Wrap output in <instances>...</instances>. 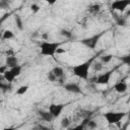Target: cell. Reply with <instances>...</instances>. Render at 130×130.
Instances as JSON below:
<instances>
[{
    "label": "cell",
    "instance_id": "6da1fadb",
    "mask_svg": "<svg viewBox=\"0 0 130 130\" xmlns=\"http://www.w3.org/2000/svg\"><path fill=\"white\" fill-rule=\"evenodd\" d=\"M61 45H62L61 42H48V41H43L40 44V54L42 56L53 57L57 53V50L60 48Z\"/></svg>",
    "mask_w": 130,
    "mask_h": 130
},
{
    "label": "cell",
    "instance_id": "7a4b0ae2",
    "mask_svg": "<svg viewBox=\"0 0 130 130\" xmlns=\"http://www.w3.org/2000/svg\"><path fill=\"white\" fill-rule=\"evenodd\" d=\"M92 60H88V61H85L83 63H80V64H77L75 66L72 67V72H73V75L80 78V79H84L86 80L88 78V75H89V69L91 67V64H92Z\"/></svg>",
    "mask_w": 130,
    "mask_h": 130
},
{
    "label": "cell",
    "instance_id": "3957f363",
    "mask_svg": "<svg viewBox=\"0 0 130 130\" xmlns=\"http://www.w3.org/2000/svg\"><path fill=\"white\" fill-rule=\"evenodd\" d=\"M127 113L125 112H107L104 114V118L106 119V121L108 122V124L112 125V124H118L124 117H126Z\"/></svg>",
    "mask_w": 130,
    "mask_h": 130
},
{
    "label": "cell",
    "instance_id": "277c9868",
    "mask_svg": "<svg viewBox=\"0 0 130 130\" xmlns=\"http://www.w3.org/2000/svg\"><path fill=\"white\" fill-rule=\"evenodd\" d=\"M102 36H103V32H100L98 35H93V36H91L89 38H86V39L81 40L80 43L82 45H84L85 47L89 48V49H94L96 47V45H98V43H99V41H100V39H101Z\"/></svg>",
    "mask_w": 130,
    "mask_h": 130
},
{
    "label": "cell",
    "instance_id": "5b68a950",
    "mask_svg": "<svg viewBox=\"0 0 130 130\" xmlns=\"http://www.w3.org/2000/svg\"><path fill=\"white\" fill-rule=\"evenodd\" d=\"M129 5H130V0H117L112 3L111 8L119 12H124Z\"/></svg>",
    "mask_w": 130,
    "mask_h": 130
},
{
    "label": "cell",
    "instance_id": "8992f818",
    "mask_svg": "<svg viewBox=\"0 0 130 130\" xmlns=\"http://www.w3.org/2000/svg\"><path fill=\"white\" fill-rule=\"evenodd\" d=\"M64 108H65L64 104H51L49 106V110L48 111L54 116V118H58L61 115V113L64 110Z\"/></svg>",
    "mask_w": 130,
    "mask_h": 130
},
{
    "label": "cell",
    "instance_id": "52a82bcc",
    "mask_svg": "<svg viewBox=\"0 0 130 130\" xmlns=\"http://www.w3.org/2000/svg\"><path fill=\"white\" fill-rule=\"evenodd\" d=\"M112 73H113V70H110V71H107L105 73H102L98 76L95 82L96 84H102V85H106L110 82L111 80V76H112Z\"/></svg>",
    "mask_w": 130,
    "mask_h": 130
},
{
    "label": "cell",
    "instance_id": "ba28073f",
    "mask_svg": "<svg viewBox=\"0 0 130 130\" xmlns=\"http://www.w3.org/2000/svg\"><path fill=\"white\" fill-rule=\"evenodd\" d=\"M63 88L68 91V92H71V93H82V90L80 88V86L77 84V83H74V82H69V83H64L63 84Z\"/></svg>",
    "mask_w": 130,
    "mask_h": 130
},
{
    "label": "cell",
    "instance_id": "9c48e42d",
    "mask_svg": "<svg viewBox=\"0 0 130 130\" xmlns=\"http://www.w3.org/2000/svg\"><path fill=\"white\" fill-rule=\"evenodd\" d=\"M38 115L39 117L41 118L42 121H45V122H52L55 118L54 116L49 112V111H43V110H40L38 111Z\"/></svg>",
    "mask_w": 130,
    "mask_h": 130
},
{
    "label": "cell",
    "instance_id": "30bf717a",
    "mask_svg": "<svg viewBox=\"0 0 130 130\" xmlns=\"http://www.w3.org/2000/svg\"><path fill=\"white\" fill-rule=\"evenodd\" d=\"M5 65H6L9 69L12 68V67H15V66L19 65V64H18V59H17V57H15V56H8V57H6V59H5Z\"/></svg>",
    "mask_w": 130,
    "mask_h": 130
},
{
    "label": "cell",
    "instance_id": "8fae6325",
    "mask_svg": "<svg viewBox=\"0 0 130 130\" xmlns=\"http://www.w3.org/2000/svg\"><path fill=\"white\" fill-rule=\"evenodd\" d=\"M127 88H128V85H127V83L125 81H119V82H117L114 85V89L118 93H124V92H126Z\"/></svg>",
    "mask_w": 130,
    "mask_h": 130
},
{
    "label": "cell",
    "instance_id": "7c38bea8",
    "mask_svg": "<svg viewBox=\"0 0 130 130\" xmlns=\"http://www.w3.org/2000/svg\"><path fill=\"white\" fill-rule=\"evenodd\" d=\"M89 120H90L89 118H84L83 121L81 122V124H78V125H76V126H74L72 128H69L68 130H85L86 129V124H87V122Z\"/></svg>",
    "mask_w": 130,
    "mask_h": 130
},
{
    "label": "cell",
    "instance_id": "4fadbf2b",
    "mask_svg": "<svg viewBox=\"0 0 130 130\" xmlns=\"http://www.w3.org/2000/svg\"><path fill=\"white\" fill-rule=\"evenodd\" d=\"M52 72H53L54 75L57 77V79H61V78L64 76V70H63L62 67H59V66L54 67V68L52 69Z\"/></svg>",
    "mask_w": 130,
    "mask_h": 130
},
{
    "label": "cell",
    "instance_id": "5bb4252c",
    "mask_svg": "<svg viewBox=\"0 0 130 130\" xmlns=\"http://www.w3.org/2000/svg\"><path fill=\"white\" fill-rule=\"evenodd\" d=\"M2 78L3 79H5V81L6 82H8V83H12L13 82V80L15 79V77H14V75L11 73V71L8 69L3 75H2Z\"/></svg>",
    "mask_w": 130,
    "mask_h": 130
},
{
    "label": "cell",
    "instance_id": "9a60e30c",
    "mask_svg": "<svg viewBox=\"0 0 130 130\" xmlns=\"http://www.w3.org/2000/svg\"><path fill=\"white\" fill-rule=\"evenodd\" d=\"M115 16V19H116V23L119 25V26H126L127 25V20L125 17L123 16H118L116 14H114Z\"/></svg>",
    "mask_w": 130,
    "mask_h": 130
},
{
    "label": "cell",
    "instance_id": "2e32d148",
    "mask_svg": "<svg viewBox=\"0 0 130 130\" xmlns=\"http://www.w3.org/2000/svg\"><path fill=\"white\" fill-rule=\"evenodd\" d=\"M14 38V34L12 30H9V29H5L3 32H2V39L3 40H11Z\"/></svg>",
    "mask_w": 130,
    "mask_h": 130
},
{
    "label": "cell",
    "instance_id": "e0dca14e",
    "mask_svg": "<svg viewBox=\"0 0 130 130\" xmlns=\"http://www.w3.org/2000/svg\"><path fill=\"white\" fill-rule=\"evenodd\" d=\"M28 89H29V86H28V85H21V86H19V87L16 89L15 94H17V95H23L24 93L27 92Z\"/></svg>",
    "mask_w": 130,
    "mask_h": 130
},
{
    "label": "cell",
    "instance_id": "ac0fdd59",
    "mask_svg": "<svg viewBox=\"0 0 130 130\" xmlns=\"http://www.w3.org/2000/svg\"><path fill=\"white\" fill-rule=\"evenodd\" d=\"M10 71H11V73L14 75V77L16 78L17 76H19L20 75V73H21V70H22V67L20 66V65H17V66H15V67H12V68H10L9 69Z\"/></svg>",
    "mask_w": 130,
    "mask_h": 130
},
{
    "label": "cell",
    "instance_id": "d6986e66",
    "mask_svg": "<svg viewBox=\"0 0 130 130\" xmlns=\"http://www.w3.org/2000/svg\"><path fill=\"white\" fill-rule=\"evenodd\" d=\"M91 67L95 72H100L103 69V63L101 61H93L91 64Z\"/></svg>",
    "mask_w": 130,
    "mask_h": 130
},
{
    "label": "cell",
    "instance_id": "ffe728a7",
    "mask_svg": "<svg viewBox=\"0 0 130 130\" xmlns=\"http://www.w3.org/2000/svg\"><path fill=\"white\" fill-rule=\"evenodd\" d=\"M70 124H71V121H70V119L68 117L62 118V120H61V127L62 128H69Z\"/></svg>",
    "mask_w": 130,
    "mask_h": 130
},
{
    "label": "cell",
    "instance_id": "44dd1931",
    "mask_svg": "<svg viewBox=\"0 0 130 130\" xmlns=\"http://www.w3.org/2000/svg\"><path fill=\"white\" fill-rule=\"evenodd\" d=\"M86 128L89 129V130H94V129L98 128V123H96L94 120H91V119H90V120L87 122V124H86Z\"/></svg>",
    "mask_w": 130,
    "mask_h": 130
},
{
    "label": "cell",
    "instance_id": "7402d4cb",
    "mask_svg": "<svg viewBox=\"0 0 130 130\" xmlns=\"http://www.w3.org/2000/svg\"><path fill=\"white\" fill-rule=\"evenodd\" d=\"M119 59H120V61L122 62V64H125V65H128V66H130V54L124 55V56L120 57Z\"/></svg>",
    "mask_w": 130,
    "mask_h": 130
},
{
    "label": "cell",
    "instance_id": "603a6c76",
    "mask_svg": "<svg viewBox=\"0 0 130 130\" xmlns=\"http://www.w3.org/2000/svg\"><path fill=\"white\" fill-rule=\"evenodd\" d=\"M100 9H101V6L99 4H92L88 7V11L90 13H98L100 11Z\"/></svg>",
    "mask_w": 130,
    "mask_h": 130
},
{
    "label": "cell",
    "instance_id": "cb8c5ba5",
    "mask_svg": "<svg viewBox=\"0 0 130 130\" xmlns=\"http://www.w3.org/2000/svg\"><path fill=\"white\" fill-rule=\"evenodd\" d=\"M112 59H113V55H112V54L103 55V56L101 57V62H102V63H109Z\"/></svg>",
    "mask_w": 130,
    "mask_h": 130
},
{
    "label": "cell",
    "instance_id": "d4e9b609",
    "mask_svg": "<svg viewBox=\"0 0 130 130\" xmlns=\"http://www.w3.org/2000/svg\"><path fill=\"white\" fill-rule=\"evenodd\" d=\"M0 87H1V89H2L3 91H10L11 88H12L11 83H8V82H6V83L0 82Z\"/></svg>",
    "mask_w": 130,
    "mask_h": 130
},
{
    "label": "cell",
    "instance_id": "484cf974",
    "mask_svg": "<svg viewBox=\"0 0 130 130\" xmlns=\"http://www.w3.org/2000/svg\"><path fill=\"white\" fill-rule=\"evenodd\" d=\"M32 130H52L51 128L45 126V125H42V124H37L32 127Z\"/></svg>",
    "mask_w": 130,
    "mask_h": 130
},
{
    "label": "cell",
    "instance_id": "4316f807",
    "mask_svg": "<svg viewBox=\"0 0 130 130\" xmlns=\"http://www.w3.org/2000/svg\"><path fill=\"white\" fill-rule=\"evenodd\" d=\"M60 35L63 36V37H65L66 39H71L72 38V32L69 31V30H67V29H62L60 31Z\"/></svg>",
    "mask_w": 130,
    "mask_h": 130
},
{
    "label": "cell",
    "instance_id": "83f0119b",
    "mask_svg": "<svg viewBox=\"0 0 130 130\" xmlns=\"http://www.w3.org/2000/svg\"><path fill=\"white\" fill-rule=\"evenodd\" d=\"M15 22H16V26L18 27V29H23V25H22V21H21V19H20V17L18 16V15H16L15 16Z\"/></svg>",
    "mask_w": 130,
    "mask_h": 130
},
{
    "label": "cell",
    "instance_id": "f1b7e54d",
    "mask_svg": "<svg viewBox=\"0 0 130 130\" xmlns=\"http://www.w3.org/2000/svg\"><path fill=\"white\" fill-rule=\"evenodd\" d=\"M47 78L49 79V81H51V82H54V81H56V80H58L57 79V77L54 75V73L52 72V70L50 71V72H48V74H47Z\"/></svg>",
    "mask_w": 130,
    "mask_h": 130
},
{
    "label": "cell",
    "instance_id": "f546056e",
    "mask_svg": "<svg viewBox=\"0 0 130 130\" xmlns=\"http://www.w3.org/2000/svg\"><path fill=\"white\" fill-rule=\"evenodd\" d=\"M40 9H41V8H40V6H39L38 4H35V3H34V4L30 5V10L32 11V13H37Z\"/></svg>",
    "mask_w": 130,
    "mask_h": 130
},
{
    "label": "cell",
    "instance_id": "4dcf8cb0",
    "mask_svg": "<svg viewBox=\"0 0 130 130\" xmlns=\"http://www.w3.org/2000/svg\"><path fill=\"white\" fill-rule=\"evenodd\" d=\"M7 70H8V67H7L6 65H3V66H1V67H0V73H1L2 75H3Z\"/></svg>",
    "mask_w": 130,
    "mask_h": 130
},
{
    "label": "cell",
    "instance_id": "1f68e13d",
    "mask_svg": "<svg viewBox=\"0 0 130 130\" xmlns=\"http://www.w3.org/2000/svg\"><path fill=\"white\" fill-rule=\"evenodd\" d=\"M5 54H6V57H8V56H14V51L11 50V49H9V50H7L5 52Z\"/></svg>",
    "mask_w": 130,
    "mask_h": 130
},
{
    "label": "cell",
    "instance_id": "d6a6232c",
    "mask_svg": "<svg viewBox=\"0 0 130 130\" xmlns=\"http://www.w3.org/2000/svg\"><path fill=\"white\" fill-rule=\"evenodd\" d=\"M0 7H1V8L8 7V3H7L6 1H4V0H1V1H0Z\"/></svg>",
    "mask_w": 130,
    "mask_h": 130
},
{
    "label": "cell",
    "instance_id": "836d02e7",
    "mask_svg": "<svg viewBox=\"0 0 130 130\" xmlns=\"http://www.w3.org/2000/svg\"><path fill=\"white\" fill-rule=\"evenodd\" d=\"M65 52V50H62L61 48H59L58 50H57V54H61V53H64Z\"/></svg>",
    "mask_w": 130,
    "mask_h": 130
},
{
    "label": "cell",
    "instance_id": "e575fe53",
    "mask_svg": "<svg viewBox=\"0 0 130 130\" xmlns=\"http://www.w3.org/2000/svg\"><path fill=\"white\" fill-rule=\"evenodd\" d=\"M4 130H15L14 127H7V128H4Z\"/></svg>",
    "mask_w": 130,
    "mask_h": 130
},
{
    "label": "cell",
    "instance_id": "d590c367",
    "mask_svg": "<svg viewBox=\"0 0 130 130\" xmlns=\"http://www.w3.org/2000/svg\"><path fill=\"white\" fill-rule=\"evenodd\" d=\"M43 38H44V41H47V39H48V35H47V34L43 35Z\"/></svg>",
    "mask_w": 130,
    "mask_h": 130
},
{
    "label": "cell",
    "instance_id": "8d00e7d4",
    "mask_svg": "<svg viewBox=\"0 0 130 130\" xmlns=\"http://www.w3.org/2000/svg\"><path fill=\"white\" fill-rule=\"evenodd\" d=\"M129 15H130V9H129V10L126 12V14H125V16H124V17L126 18V17H127V16H129Z\"/></svg>",
    "mask_w": 130,
    "mask_h": 130
}]
</instances>
